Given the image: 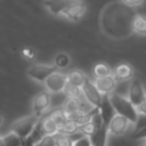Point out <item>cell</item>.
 Segmentation results:
<instances>
[{"mask_svg": "<svg viewBox=\"0 0 146 146\" xmlns=\"http://www.w3.org/2000/svg\"><path fill=\"white\" fill-rule=\"evenodd\" d=\"M110 100H111L112 106L116 114L127 117L131 123H136V121L139 116V112H138L137 107H135L131 104V102L128 99V97H123L119 94L112 92L110 95Z\"/></svg>", "mask_w": 146, "mask_h": 146, "instance_id": "6da1fadb", "label": "cell"}, {"mask_svg": "<svg viewBox=\"0 0 146 146\" xmlns=\"http://www.w3.org/2000/svg\"><path fill=\"white\" fill-rule=\"evenodd\" d=\"M39 116L34 115L33 113L27 115V116H23L18 120H16L13 125H11V131L16 132L23 140L30 136V133L33 131L34 127L36 125L38 121H39Z\"/></svg>", "mask_w": 146, "mask_h": 146, "instance_id": "7a4b0ae2", "label": "cell"}, {"mask_svg": "<svg viewBox=\"0 0 146 146\" xmlns=\"http://www.w3.org/2000/svg\"><path fill=\"white\" fill-rule=\"evenodd\" d=\"M58 68L54 64H51V65H49V64H33L27 70V75L32 80L40 82V83H43L46 81V79L50 74L56 72Z\"/></svg>", "mask_w": 146, "mask_h": 146, "instance_id": "3957f363", "label": "cell"}, {"mask_svg": "<svg viewBox=\"0 0 146 146\" xmlns=\"http://www.w3.org/2000/svg\"><path fill=\"white\" fill-rule=\"evenodd\" d=\"M51 104V95L48 90L40 91L32 99V113L36 116H42Z\"/></svg>", "mask_w": 146, "mask_h": 146, "instance_id": "277c9868", "label": "cell"}, {"mask_svg": "<svg viewBox=\"0 0 146 146\" xmlns=\"http://www.w3.org/2000/svg\"><path fill=\"white\" fill-rule=\"evenodd\" d=\"M81 89H82V95L84 96V98L92 106H95V107H99L100 106L102 99H103V95L99 92V90L95 86L94 81H91L89 78H87L84 83L82 84Z\"/></svg>", "mask_w": 146, "mask_h": 146, "instance_id": "5b68a950", "label": "cell"}, {"mask_svg": "<svg viewBox=\"0 0 146 146\" xmlns=\"http://www.w3.org/2000/svg\"><path fill=\"white\" fill-rule=\"evenodd\" d=\"M67 82V78L65 74L56 71L52 74H50L46 81L43 82L46 90H48L50 94H57V92H62L65 84Z\"/></svg>", "mask_w": 146, "mask_h": 146, "instance_id": "8992f818", "label": "cell"}, {"mask_svg": "<svg viewBox=\"0 0 146 146\" xmlns=\"http://www.w3.org/2000/svg\"><path fill=\"white\" fill-rule=\"evenodd\" d=\"M130 123L131 122L127 117H124L122 115H119V114H115L113 116V119L111 120V122L108 123V125H107L108 133L113 135V136H116V137L122 136L129 129Z\"/></svg>", "mask_w": 146, "mask_h": 146, "instance_id": "52a82bcc", "label": "cell"}, {"mask_svg": "<svg viewBox=\"0 0 146 146\" xmlns=\"http://www.w3.org/2000/svg\"><path fill=\"white\" fill-rule=\"evenodd\" d=\"M145 91L143 88V84L139 80H133L130 83L129 90H128V99L131 102V104L137 107V110L141 106L144 98H145Z\"/></svg>", "mask_w": 146, "mask_h": 146, "instance_id": "ba28073f", "label": "cell"}, {"mask_svg": "<svg viewBox=\"0 0 146 146\" xmlns=\"http://www.w3.org/2000/svg\"><path fill=\"white\" fill-rule=\"evenodd\" d=\"M86 11H87V7H86L84 2L81 0H78L74 3H72L71 6H68L62 13V16H64L66 19H68L71 22H79L83 17Z\"/></svg>", "mask_w": 146, "mask_h": 146, "instance_id": "9c48e42d", "label": "cell"}, {"mask_svg": "<svg viewBox=\"0 0 146 146\" xmlns=\"http://www.w3.org/2000/svg\"><path fill=\"white\" fill-rule=\"evenodd\" d=\"M94 83L103 96L104 95H111L114 91V89L116 88V79L113 74L96 78Z\"/></svg>", "mask_w": 146, "mask_h": 146, "instance_id": "30bf717a", "label": "cell"}, {"mask_svg": "<svg viewBox=\"0 0 146 146\" xmlns=\"http://www.w3.org/2000/svg\"><path fill=\"white\" fill-rule=\"evenodd\" d=\"M75 1L78 0H43V5L51 15L58 16Z\"/></svg>", "mask_w": 146, "mask_h": 146, "instance_id": "8fae6325", "label": "cell"}, {"mask_svg": "<svg viewBox=\"0 0 146 146\" xmlns=\"http://www.w3.org/2000/svg\"><path fill=\"white\" fill-rule=\"evenodd\" d=\"M99 113H100V116L103 119V123L105 125H108V123L111 122L113 116L116 114L113 106H112V103L110 100V95H104L103 96L102 104L99 106Z\"/></svg>", "mask_w": 146, "mask_h": 146, "instance_id": "7c38bea8", "label": "cell"}, {"mask_svg": "<svg viewBox=\"0 0 146 146\" xmlns=\"http://www.w3.org/2000/svg\"><path fill=\"white\" fill-rule=\"evenodd\" d=\"M39 123H40V128H41L43 135H57L59 132V128L55 123V121L52 120L50 114H47V115H43L42 117H40Z\"/></svg>", "mask_w": 146, "mask_h": 146, "instance_id": "4fadbf2b", "label": "cell"}, {"mask_svg": "<svg viewBox=\"0 0 146 146\" xmlns=\"http://www.w3.org/2000/svg\"><path fill=\"white\" fill-rule=\"evenodd\" d=\"M116 79V81H125L129 80L132 75H133V70L131 67V65L127 64V63H122L119 64L115 70H114V74H113Z\"/></svg>", "mask_w": 146, "mask_h": 146, "instance_id": "5bb4252c", "label": "cell"}, {"mask_svg": "<svg viewBox=\"0 0 146 146\" xmlns=\"http://www.w3.org/2000/svg\"><path fill=\"white\" fill-rule=\"evenodd\" d=\"M107 136H108V130H107V125H103L102 128H99L94 135H91L90 141L92 146H106V141H107Z\"/></svg>", "mask_w": 146, "mask_h": 146, "instance_id": "9a60e30c", "label": "cell"}, {"mask_svg": "<svg viewBox=\"0 0 146 146\" xmlns=\"http://www.w3.org/2000/svg\"><path fill=\"white\" fill-rule=\"evenodd\" d=\"M131 29L139 35H146V16L136 15L131 22Z\"/></svg>", "mask_w": 146, "mask_h": 146, "instance_id": "2e32d148", "label": "cell"}, {"mask_svg": "<svg viewBox=\"0 0 146 146\" xmlns=\"http://www.w3.org/2000/svg\"><path fill=\"white\" fill-rule=\"evenodd\" d=\"M66 78H67V81L68 82L75 84V86L82 87V84L84 83V81L87 79V75L82 71L74 70V71H71L68 74H66Z\"/></svg>", "mask_w": 146, "mask_h": 146, "instance_id": "e0dca14e", "label": "cell"}, {"mask_svg": "<svg viewBox=\"0 0 146 146\" xmlns=\"http://www.w3.org/2000/svg\"><path fill=\"white\" fill-rule=\"evenodd\" d=\"M63 92L65 94V96L67 98H75V99H78V98H80L82 96L81 87L75 86V84H73V83H71L68 81L66 82V84H65V87L63 89Z\"/></svg>", "mask_w": 146, "mask_h": 146, "instance_id": "ac0fdd59", "label": "cell"}, {"mask_svg": "<svg viewBox=\"0 0 146 146\" xmlns=\"http://www.w3.org/2000/svg\"><path fill=\"white\" fill-rule=\"evenodd\" d=\"M63 110L65 112V114L67 115V117H72L74 114L79 113V98H67L66 103L63 106Z\"/></svg>", "mask_w": 146, "mask_h": 146, "instance_id": "d6986e66", "label": "cell"}, {"mask_svg": "<svg viewBox=\"0 0 146 146\" xmlns=\"http://www.w3.org/2000/svg\"><path fill=\"white\" fill-rule=\"evenodd\" d=\"M1 138H2L5 146H22L23 144V139L14 131H10L9 133H7L6 136Z\"/></svg>", "mask_w": 146, "mask_h": 146, "instance_id": "ffe728a7", "label": "cell"}, {"mask_svg": "<svg viewBox=\"0 0 146 146\" xmlns=\"http://www.w3.org/2000/svg\"><path fill=\"white\" fill-rule=\"evenodd\" d=\"M79 131V125L78 123L72 120V119H67V121L64 123V125L59 129V132L58 133H64V135H73L75 132Z\"/></svg>", "mask_w": 146, "mask_h": 146, "instance_id": "44dd1931", "label": "cell"}, {"mask_svg": "<svg viewBox=\"0 0 146 146\" xmlns=\"http://www.w3.org/2000/svg\"><path fill=\"white\" fill-rule=\"evenodd\" d=\"M71 58L66 52H58L54 58V65L57 68H65L70 65Z\"/></svg>", "mask_w": 146, "mask_h": 146, "instance_id": "7402d4cb", "label": "cell"}, {"mask_svg": "<svg viewBox=\"0 0 146 146\" xmlns=\"http://www.w3.org/2000/svg\"><path fill=\"white\" fill-rule=\"evenodd\" d=\"M50 114V116L52 117V120L55 121V123L58 125V128L60 129L63 125H64V123L67 121V115L65 114V112H64V110L63 108H58V110H55V111H52L51 113H49Z\"/></svg>", "mask_w": 146, "mask_h": 146, "instance_id": "603a6c76", "label": "cell"}, {"mask_svg": "<svg viewBox=\"0 0 146 146\" xmlns=\"http://www.w3.org/2000/svg\"><path fill=\"white\" fill-rule=\"evenodd\" d=\"M94 75L96 78H100V76H105V75H110L112 74V70L111 67L106 64V63H98L94 66Z\"/></svg>", "mask_w": 146, "mask_h": 146, "instance_id": "cb8c5ba5", "label": "cell"}, {"mask_svg": "<svg viewBox=\"0 0 146 146\" xmlns=\"http://www.w3.org/2000/svg\"><path fill=\"white\" fill-rule=\"evenodd\" d=\"M100 128H102V127H100ZM98 129H99V127H97L91 120H90L89 122H87L86 124L79 127V130H80L84 136H87V137H90L91 135H94Z\"/></svg>", "mask_w": 146, "mask_h": 146, "instance_id": "d4e9b609", "label": "cell"}, {"mask_svg": "<svg viewBox=\"0 0 146 146\" xmlns=\"http://www.w3.org/2000/svg\"><path fill=\"white\" fill-rule=\"evenodd\" d=\"M34 146H56V135H43Z\"/></svg>", "mask_w": 146, "mask_h": 146, "instance_id": "484cf974", "label": "cell"}, {"mask_svg": "<svg viewBox=\"0 0 146 146\" xmlns=\"http://www.w3.org/2000/svg\"><path fill=\"white\" fill-rule=\"evenodd\" d=\"M73 140L68 135L57 133L56 135V146H73Z\"/></svg>", "mask_w": 146, "mask_h": 146, "instance_id": "4316f807", "label": "cell"}, {"mask_svg": "<svg viewBox=\"0 0 146 146\" xmlns=\"http://www.w3.org/2000/svg\"><path fill=\"white\" fill-rule=\"evenodd\" d=\"M73 146H92V145H91L90 138L87 137V136H83L82 138L75 140V141L73 143Z\"/></svg>", "mask_w": 146, "mask_h": 146, "instance_id": "83f0119b", "label": "cell"}, {"mask_svg": "<svg viewBox=\"0 0 146 146\" xmlns=\"http://www.w3.org/2000/svg\"><path fill=\"white\" fill-rule=\"evenodd\" d=\"M132 138L133 139H145L146 138V125L140 128L139 130L135 131L132 133Z\"/></svg>", "mask_w": 146, "mask_h": 146, "instance_id": "f1b7e54d", "label": "cell"}, {"mask_svg": "<svg viewBox=\"0 0 146 146\" xmlns=\"http://www.w3.org/2000/svg\"><path fill=\"white\" fill-rule=\"evenodd\" d=\"M23 55H24L26 58L31 59V58H33V57H34L35 52H34V50H33V49H31V48H24V49H23Z\"/></svg>", "mask_w": 146, "mask_h": 146, "instance_id": "f546056e", "label": "cell"}, {"mask_svg": "<svg viewBox=\"0 0 146 146\" xmlns=\"http://www.w3.org/2000/svg\"><path fill=\"white\" fill-rule=\"evenodd\" d=\"M125 5L130 6V7H133V6H138V5H141L145 0H122Z\"/></svg>", "mask_w": 146, "mask_h": 146, "instance_id": "4dcf8cb0", "label": "cell"}, {"mask_svg": "<svg viewBox=\"0 0 146 146\" xmlns=\"http://www.w3.org/2000/svg\"><path fill=\"white\" fill-rule=\"evenodd\" d=\"M138 112L143 113V114H146V95H145V98H144V102H143L141 106L138 108Z\"/></svg>", "mask_w": 146, "mask_h": 146, "instance_id": "1f68e13d", "label": "cell"}, {"mask_svg": "<svg viewBox=\"0 0 146 146\" xmlns=\"http://www.w3.org/2000/svg\"><path fill=\"white\" fill-rule=\"evenodd\" d=\"M2 123H3V116H2L1 114H0V125H1Z\"/></svg>", "mask_w": 146, "mask_h": 146, "instance_id": "d6a6232c", "label": "cell"}, {"mask_svg": "<svg viewBox=\"0 0 146 146\" xmlns=\"http://www.w3.org/2000/svg\"><path fill=\"white\" fill-rule=\"evenodd\" d=\"M0 146H5V144H3V141H2V138L0 137Z\"/></svg>", "mask_w": 146, "mask_h": 146, "instance_id": "836d02e7", "label": "cell"}, {"mask_svg": "<svg viewBox=\"0 0 146 146\" xmlns=\"http://www.w3.org/2000/svg\"><path fill=\"white\" fill-rule=\"evenodd\" d=\"M22 146H27V145L25 144V141H24V140H23V144H22Z\"/></svg>", "mask_w": 146, "mask_h": 146, "instance_id": "e575fe53", "label": "cell"}, {"mask_svg": "<svg viewBox=\"0 0 146 146\" xmlns=\"http://www.w3.org/2000/svg\"><path fill=\"white\" fill-rule=\"evenodd\" d=\"M141 146H146V144H144V145H141Z\"/></svg>", "mask_w": 146, "mask_h": 146, "instance_id": "d590c367", "label": "cell"}]
</instances>
